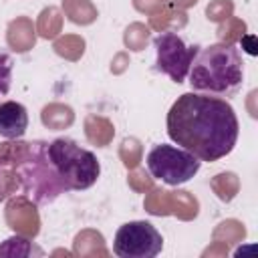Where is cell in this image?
<instances>
[{
	"label": "cell",
	"mask_w": 258,
	"mask_h": 258,
	"mask_svg": "<svg viewBox=\"0 0 258 258\" xmlns=\"http://www.w3.org/2000/svg\"><path fill=\"white\" fill-rule=\"evenodd\" d=\"M149 40V26L141 24V22H133L131 26H127L125 30V36H123V42L127 48L131 50H143L145 44Z\"/></svg>",
	"instance_id": "22"
},
{
	"label": "cell",
	"mask_w": 258,
	"mask_h": 258,
	"mask_svg": "<svg viewBox=\"0 0 258 258\" xmlns=\"http://www.w3.org/2000/svg\"><path fill=\"white\" fill-rule=\"evenodd\" d=\"M0 254L4 256H44V252L38 246H34L30 240L20 238V236L4 240V244L0 246Z\"/></svg>",
	"instance_id": "19"
},
{
	"label": "cell",
	"mask_w": 258,
	"mask_h": 258,
	"mask_svg": "<svg viewBox=\"0 0 258 258\" xmlns=\"http://www.w3.org/2000/svg\"><path fill=\"white\" fill-rule=\"evenodd\" d=\"M54 52L58 56H64L69 60H79L85 52V40L77 34H64L54 40Z\"/></svg>",
	"instance_id": "17"
},
{
	"label": "cell",
	"mask_w": 258,
	"mask_h": 258,
	"mask_svg": "<svg viewBox=\"0 0 258 258\" xmlns=\"http://www.w3.org/2000/svg\"><path fill=\"white\" fill-rule=\"evenodd\" d=\"M189 85L194 91L214 97H234L244 83L242 54L234 44L216 42L200 46L189 64Z\"/></svg>",
	"instance_id": "2"
},
{
	"label": "cell",
	"mask_w": 258,
	"mask_h": 258,
	"mask_svg": "<svg viewBox=\"0 0 258 258\" xmlns=\"http://www.w3.org/2000/svg\"><path fill=\"white\" fill-rule=\"evenodd\" d=\"M234 12V2L232 0H212L206 8V14H208V20H214V22H224L226 18H230Z\"/></svg>",
	"instance_id": "25"
},
{
	"label": "cell",
	"mask_w": 258,
	"mask_h": 258,
	"mask_svg": "<svg viewBox=\"0 0 258 258\" xmlns=\"http://www.w3.org/2000/svg\"><path fill=\"white\" fill-rule=\"evenodd\" d=\"M127 64H129V60H127V56L121 52V54H117V56H115V62L111 64V71H113V73H121Z\"/></svg>",
	"instance_id": "29"
},
{
	"label": "cell",
	"mask_w": 258,
	"mask_h": 258,
	"mask_svg": "<svg viewBox=\"0 0 258 258\" xmlns=\"http://www.w3.org/2000/svg\"><path fill=\"white\" fill-rule=\"evenodd\" d=\"M16 171H18L22 196H26L38 206L50 204L60 194L69 191L56 165L50 159L48 141L42 139L28 141L24 153L16 161Z\"/></svg>",
	"instance_id": "3"
},
{
	"label": "cell",
	"mask_w": 258,
	"mask_h": 258,
	"mask_svg": "<svg viewBox=\"0 0 258 258\" xmlns=\"http://www.w3.org/2000/svg\"><path fill=\"white\" fill-rule=\"evenodd\" d=\"M12 83V58L8 52L0 50V99L10 91Z\"/></svg>",
	"instance_id": "26"
},
{
	"label": "cell",
	"mask_w": 258,
	"mask_h": 258,
	"mask_svg": "<svg viewBox=\"0 0 258 258\" xmlns=\"http://www.w3.org/2000/svg\"><path fill=\"white\" fill-rule=\"evenodd\" d=\"M165 0H133V6L139 10V12H145V14H153L155 10L161 8Z\"/></svg>",
	"instance_id": "28"
},
{
	"label": "cell",
	"mask_w": 258,
	"mask_h": 258,
	"mask_svg": "<svg viewBox=\"0 0 258 258\" xmlns=\"http://www.w3.org/2000/svg\"><path fill=\"white\" fill-rule=\"evenodd\" d=\"M40 119H42L44 127H48L52 131H60V129H67V127L73 125L75 111L64 103H50V105L42 107Z\"/></svg>",
	"instance_id": "14"
},
{
	"label": "cell",
	"mask_w": 258,
	"mask_h": 258,
	"mask_svg": "<svg viewBox=\"0 0 258 258\" xmlns=\"http://www.w3.org/2000/svg\"><path fill=\"white\" fill-rule=\"evenodd\" d=\"M145 210L153 216H167L171 214V191L153 189L145 198Z\"/></svg>",
	"instance_id": "21"
},
{
	"label": "cell",
	"mask_w": 258,
	"mask_h": 258,
	"mask_svg": "<svg viewBox=\"0 0 258 258\" xmlns=\"http://www.w3.org/2000/svg\"><path fill=\"white\" fill-rule=\"evenodd\" d=\"M147 169L155 179L169 185H179L189 181L198 171L202 161L183 147L159 143L147 153Z\"/></svg>",
	"instance_id": "5"
},
{
	"label": "cell",
	"mask_w": 258,
	"mask_h": 258,
	"mask_svg": "<svg viewBox=\"0 0 258 258\" xmlns=\"http://www.w3.org/2000/svg\"><path fill=\"white\" fill-rule=\"evenodd\" d=\"M169 2H173V4H177L181 8H187V6H194L198 0H169Z\"/></svg>",
	"instance_id": "30"
},
{
	"label": "cell",
	"mask_w": 258,
	"mask_h": 258,
	"mask_svg": "<svg viewBox=\"0 0 258 258\" xmlns=\"http://www.w3.org/2000/svg\"><path fill=\"white\" fill-rule=\"evenodd\" d=\"M28 141H6L0 143V202L20 189V179L16 171V161L24 153Z\"/></svg>",
	"instance_id": "8"
},
{
	"label": "cell",
	"mask_w": 258,
	"mask_h": 258,
	"mask_svg": "<svg viewBox=\"0 0 258 258\" xmlns=\"http://www.w3.org/2000/svg\"><path fill=\"white\" fill-rule=\"evenodd\" d=\"M119 157H121V161L127 169H135L141 161V143L135 137L123 139L121 147H119Z\"/></svg>",
	"instance_id": "23"
},
{
	"label": "cell",
	"mask_w": 258,
	"mask_h": 258,
	"mask_svg": "<svg viewBox=\"0 0 258 258\" xmlns=\"http://www.w3.org/2000/svg\"><path fill=\"white\" fill-rule=\"evenodd\" d=\"M224 22H226V24L218 28V36L222 38V42L232 44L234 40H238V38L244 34L246 24H244L242 20H238V18H232V16H230V18H226Z\"/></svg>",
	"instance_id": "24"
},
{
	"label": "cell",
	"mask_w": 258,
	"mask_h": 258,
	"mask_svg": "<svg viewBox=\"0 0 258 258\" xmlns=\"http://www.w3.org/2000/svg\"><path fill=\"white\" fill-rule=\"evenodd\" d=\"M129 185L133 187V189H137V191H147V189H151L153 187V179L143 171V169H137V171H133L131 175H129Z\"/></svg>",
	"instance_id": "27"
},
{
	"label": "cell",
	"mask_w": 258,
	"mask_h": 258,
	"mask_svg": "<svg viewBox=\"0 0 258 258\" xmlns=\"http://www.w3.org/2000/svg\"><path fill=\"white\" fill-rule=\"evenodd\" d=\"M62 10L71 22L81 26H87L97 20V8L91 0H62Z\"/></svg>",
	"instance_id": "15"
},
{
	"label": "cell",
	"mask_w": 258,
	"mask_h": 258,
	"mask_svg": "<svg viewBox=\"0 0 258 258\" xmlns=\"http://www.w3.org/2000/svg\"><path fill=\"white\" fill-rule=\"evenodd\" d=\"M6 40L8 46L16 52H26L34 46L36 42V34H34V26L32 20L26 16H18L16 20H12L8 24V32H6Z\"/></svg>",
	"instance_id": "11"
},
{
	"label": "cell",
	"mask_w": 258,
	"mask_h": 258,
	"mask_svg": "<svg viewBox=\"0 0 258 258\" xmlns=\"http://www.w3.org/2000/svg\"><path fill=\"white\" fill-rule=\"evenodd\" d=\"M163 238L157 228L145 220L123 224L113 240V252L119 258H153L161 252Z\"/></svg>",
	"instance_id": "6"
},
{
	"label": "cell",
	"mask_w": 258,
	"mask_h": 258,
	"mask_svg": "<svg viewBox=\"0 0 258 258\" xmlns=\"http://www.w3.org/2000/svg\"><path fill=\"white\" fill-rule=\"evenodd\" d=\"M210 183H212L214 191L218 194V198H220L222 202H230V200H234V196L238 194V185H240L236 173H232V171L218 173Z\"/></svg>",
	"instance_id": "20"
},
{
	"label": "cell",
	"mask_w": 258,
	"mask_h": 258,
	"mask_svg": "<svg viewBox=\"0 0 258 258\" xmlns=\"http://www.w3.org/2000/svg\"><path fill=\"white\" fill-rule=\"evenodd\" d=\"M167 135L200 161L226 157L240 133L234 107L214 95L183 93L167 113Z\"/></svg>",
	"instance_id": "1"
},
{
	"label": "cell",
	"mask_w": 258,
	"mask_h": 258,
	"mask_svg": "<svg viewBox=\"0 0 258 258\" xmlns=\"http://www.w3.org/2000/svg\"><path fill=\"white\" fill-rule=\"evenodd\" d=\"M60 26H62V16H60L58 8L48 6V8H44L40 12L36 28H38V34L42 38H54L60 32Z\"/></svg>",
	"instance_id": "18"
},
{
	"label": "cell",
	"mask_w": 258,
	"mask_h": 258,
	"mask_svg": "<svg viewBox=\"0 0 258 258\" xmlns=\"http://www.w3.org/2000/svg\"><path fill=\"white\" fill-rule=\"evenodd\" d=\"M185 22H187V18H185V14L179 10V6L177 4H173V2H163L161 4V8L159 10H155L153 14H151V18H149V26L151 28H155V30H159V32H163V30H167L169 26L171 28H179V26H185Z\"/></svg>",
	"instance_id": "13"
},
{
	"label": "cell",
	"mask_w": 258,
	"mask_h": 258,
	"mask_svg": "<svg viewBox=\"0 0 258 258\" xmlns=\"http://www.w3.org/2000/svg\"><path fill=\"white\" fill-rule=\"evenodd\" d=\"M48 153L62 181L67 183L69 191L87 189L99 179L101 173L99 159L95 157L93 151L81 147L77 141L69 137L52 139L48 143Z\"/></svg>",
	"instance_id": "4"
},
{
	"label": "cell",
	"mask_w": 258,
	"mask_h": 258,
	"mask_svg": "<svg viewBox=\"0 0 258 258\" xmlns=\"http://www.w3.org/2000/svg\"><path fill=\"white\" fill-rule=\"evenodd\" d=\"M198 200L183 189L171 191V214H175L181 220H191L198 216Z\"/></svg>",
	"instance_id": "16"
},
{
	"label": "cell",
	"mask_w": 258,
	"mask_h": 258,
	"mask_svg": "<svg viewBox=\"0 0 258 258\" xmlns=\"http://www.w3.org/2000/svg\"><path fill=\"white\" fill-rule=\"evenodd\" d=\"M85 135L97 147H107L115 135V127L107 117L101 115H87L85 117Z\"/></svg>",
	"instance_id": "12"
},
{
	"label": "cell",
	"mask_w": 258,
	"mask_h": 258,
	"mask_svg": "<svg viewBox=\"0 0 258 258\" xmlns=\"http://www.w3.org/2000/svg\"><path fill=\"white\" fill-rule=\"evenodd\" d=\"M6 224L16 234L34 238L40 232V218L34 208V202L28 200L26 196L12 198L6 206Z\"/></svg>",
	"instance_id": "9"
},
{
	"label": "cell",
	"mask_w": 258,
	"mask_h": 258,
	"mask_svg": "<svg viewBox=\"0 0 258 258\" xmlns=\"http://www.w3.org/2000/svg\"><path fill=\"white\" fill-rule=\"evenodd\" d=\"M157 52V71L167 75L173 83H183L194 54L200 46H185V42L171 30H163L153 38Z\"/></svg>",
	"instance_id": "7"
},
{
	"label": "cell",
	"mask_w": 258,
	"mask_h": 258,
	"mask_svg": "<svg viewBox=\"0 0 258 258\" xmlns=\"http://www.w3.org/2000/svg\"><path fill=\"white\" fill-rule=\"evenodd\" d=\"M28 129V113L22 103L4 101L0 103V137L20 139Z\"/></svg>",
	"instance_id": "10"
}]
</instances>
